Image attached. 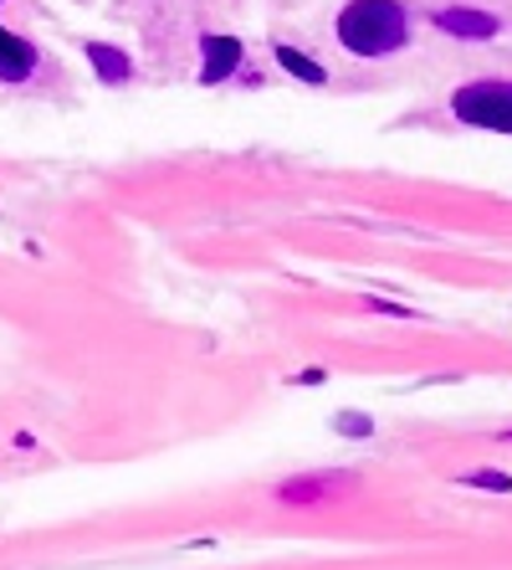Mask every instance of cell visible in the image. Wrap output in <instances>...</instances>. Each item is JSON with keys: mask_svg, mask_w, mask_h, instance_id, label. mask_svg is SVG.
Here are the masks:
<instances>
[{"mask_svg": "<svg viewBox=\"0 0 512 570\" xmlns=\"http://www.w3.org/2000/svg\"><path fill=\"white\" fill-rule=\"evenodd\" d=\"M334 36L349 57H395L410 46V6L405 0H349L334 15Z\"/></svg>", "mask_w": 512, "mask_h": 570, "instance_id": "6da1fadb", "label": "cell"}, {"mask_svg": "<svg viewBox=\"0 0 512 570\" xmlns=\"http://www.w3.org/2000/svg\"><path fill=\"white\" fill-rule=\"evenodd\" d=\"M451 119L487 135H512V77H471L451 93Z\"/></svg>", "mask_w": 512, "mask_h": 570, "instance_id": "7a4b0ae2", "label": "cell"}, {"mask_svg": "<svg viewBox=\"0 0 512 570\" xmlns=\"http://www.w3.org/2000/svg\"><path fill=\"white\" fill-rule=\"evenodd\" d=\"M431 21H436V31L456 36V42H492L502 31V15L482 11V6H440Z\"/></svg>", "mask_w": 512, "mask_h": 570, "instance_id": "3957f363", "label": "cell"}, {"mask_svg": "<svg viewBox=\"0 0 512 570\" xmlns=\"http://www.w3.org/2000/svg\"><path fill=\"white\" fill-rule=\"evenodd\" d=\"M0 11H6V0H0ZM36 67H42L36 42L0 21V83H26V77H36Z\"/></svg>", "mask_w": 512, "mask_h": 570, "instance_id": "277c9868", "label": "cell"}, {"mask_svg": "<svg viewBox=\"0 0 512 570\" xmlns=\"http://www.w3.org/2000/svg\"><path fill=\"white\" fill-rule=\"evenodd\" d=\"M241 73V42L236 36H220V31H205L200 36V83H226V77Z\"/></svg>", "mask_w": 512, "mask_h": 570, "instance_id": "5b68a950", "label": "cell"}, {"mask_svg": "<svg viewBox=\"0 0 512 570\" xmlns=\"http://www.w3.org/2000/svg\"><path fill=\"white\" fill-rule=\"evenodd\" d=\"M338 488H353V478H344V473H303V478L282 483L277 504H323V498H334Z\"/></svg>", "mask_w": 512, "mask_h": 570, "instance_id": "8992f818", "label": "cell"}, {"mask_svg": "<svg viewBox=\"0 0 512 570\" xmlns=\"http://www.w3.org/2000/svg\"><path fill=\"white\" fill-rule=\"evenodd\" d=\"M88 62H92V73H98L102 83H113V88H123L133 77V57L118 52L113 42H88Z\"/></svg>", "mask_w": 512, "mask_h": 570, "instance_id": "52a82bcc", "label": "cell"}, {"mask_svg": "<svg viewBox=\"0 0 512 570\" xmlns=\"http://www.w3.org/2000/svg\"><path fill=\"white\" fill-rule=\"evenodd\" d=\"M272 57H277L282 73H293L297 83H307V88H323V83H328V67H323L313 52H297V46L277 42V46H272Z\"/></svg>", "mask_w": 512, "mask_h": 570, "instance_id": "ba28073f", "label": "cell"}, {"mask_svg": "<svg viewBox=\"0 0 512 570\" xmlns=\"http://www.w3.org/2000/svg\"><path fill=\"white\" fill-rule=\"evenodd\" d=\"M467 488H487V494H512V478L508 473H498V467H477V473H467Z\"/></svg>", "mask_w": 512, "mask_h": 570, "instance_id": "9c48e42d", "label": "cell"}, {"mask_svg": "<svg viewBox=\"0 0 512 570\" xmlns=\"http://www.w3.org/2000/svg\"><path fill=\"white\" fill-rule=\"evenodd\" d=\"M364 309H369V314H390V319H415V309H405V303H390V299H369Z\"/></svg>", "mask_w": 512, "mask_h": 570, "instance_id": "30bf717a", "label": "cell"}, {"mask_svg": "<svg viewBox=\"0 0 512 570\" xmlns=\"http://www.w3.org/2000/svg\"><path fill=\"white\" fill-rule=\"evenodd\" d=\"M334 427H338V432H353V437H364V432H369V417H338Z\"/></svg>", "mask_w": 512, "mask_h": 570, "instance_id": "8fae6325", "label": "cell"}]
</instances>
